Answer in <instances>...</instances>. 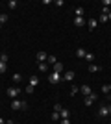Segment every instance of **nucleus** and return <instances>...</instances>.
<instances>
[{"label": "nucleus", "mask_w": 111, "mask_h": 124, "mask_svg": "<svg viewBox=\"0 0 111 124\" xmlns=\"http://www.w3.org/2000/svg\"><path fill=\"white\" fill-rule=\"evenodd\" d=\"M11 109H28V104H26V100H13Z\"/></svg>", "instance_id": "1"}, {"label": "nucleus", "mask_w": 111, "mask_h": 124, "mask_svg": "<svg viewBox=\"0 0 111 124\" xmlns=\"http://www.w3.org/2000/svg\"><path fill=\"white\" fill-rule=\"evenodd\" d=\"M61 80H63V78H61V74H59V72H52V74H50V76H48V82L52 83V85H56V83H59V82H61Z\"/></svg>", "instance_id": "2"}, {"label": "nucleus", "mask_w": 111, "mask_h": 124, "mask_svg": "<svg viewBox=\"0 0 111 124\" xmlns=\"http://www.w3.org/2000/svg\"><path fill=\"white\" fill-rule=\"evenodd\" d=\"M19 94H21V89H17V87H9L7 89V96H9V98H17Z\"/></svg>", "instance_id": "3"}, {"label": "nucleus", "mask_w": 111, "mask_h": 124, "mask_svg": "<svg viewBox=\"0 0 111 124\" xmlns=\"http://www.w3.org/2000/svg\"><path fill=\"white\" fill-rule=\"evenodd\" d=\"M98 98V94H95V93H91L89 96H85V106H93L95 104V100Z\"/></svg>", "instance_id": "4"}, {"label": "nucleus", "mask_w": 111, "mask_h": 124, "mask_svg": "<svg viewBox=\"0 0 111 124\" xmlns=\"http://www.w3.org/2000/svg\"><path fill=\"white\" fill-rule=\"evenodd\" d=\"M107 115H111L109 108H107V106H102V108L98 109V117H107Z\"/></svg>", "instance_id": "5"}, {"label": "nucleus", "mask_w": 111, "mask_h": 124, "mask_svg": "<svg viewBox=\"0 0 111 124\" xmlns=\"http://www.w3.org/2000/svg\"><path fill=\"white\" fill-rule=\"evenodd\" d=\"M63 70H65V65H63V63H59V61L54 63V72H59V74H61Z\"/></svg>", "instance_id": "6"}, {"label": "nucleus", "mask_w": 111, "mask_h": 124, "mask_svg": "<svg viewBox=\"0 0 111 124\" xmlns=\"http://www.w3.org/2000/svg\"><path fill=\"white\" fill-rule=\"evenodd\" d=\"M61 78H63V80H67V82H72V80H74V72H72V70H65Z\"/></svg>", "instance_id": "7"}, {"label": "nucleus", "mask_w": 111, "mask_h": 124, "mask_svg": "<svg viewBox=\"0 0 111 124\" xmlns=\"http://www.w3.org/2000/svg\"><path fill=\"white\" fill-rule=\"evenodd\" d=\"M46 57H48V54H46V52H37V61H39V63H44V61H46Z\"/></svg>", "instance_id": "8"}, {"label": "nucleus", "mask_w": 111, "mask_h": 124, "mask_svg": "<svg viewBox=\"0 0 111 124\" xmlns=\"http://www.w3.org/2000/svg\"><path fill=\"white\" fill-rule=\"evenodd\" d=\"M74 24L78 26V28H81L85 24V17H74Z\"/></svg>", "instance_id": "9"}, {"label": "nucleus", "mask_w": 111, "mask_h": 124, "mask_svg": "<svg viewBox=\"0 0 111 124\" xmlns=\"http://www.w3.org/2000/svg\"><path fill=\"white\" fill-rule=\"evenodd\" d=\"M80 91H81V93H83L85 96H89V94L93 93V89H91L89 85H81V87H80Z\"/></svg>", "instance_id": "10"}, {"label": "nucleus", "mask_w": 111, "mask_h": 124, "mask_svg": "<svg viewBox=\"0 0 111 124\" xmlns=\"http://www.w3.org/2000/svg\"><path fill=\"white\" fill-rule=\"evenodd\" d=\"M85 54H87L85 48H78V50H76V56H78L80 59H85Z\"/></svg>", "instance_id": "11"}, {"label": "nucleus", "mask_w": 111, "mask_h": 124, "mask_svg": "<svg viewBox=\"0 0 111 124\" xmlns=\"http://www.w3.org/2000/svg\"><path fill=\"white\" fill-rule=\"evenodd\" d=\"M87 22H89V30H95L96 26H98V21H96V19H89Z\"/></svg>", "instance_id": "12"}, {"label": "nucleus", "mask_w": 111, "mask_h": 124, "mask_svg": "<svg viewBox=\"0 0 111 124\" xmlns=\"http://www.w3.org/2000/svg\"><path fill=\"white\" fill-rule=\"evenodd\" d=\"M37 83H39V78L37 76H30V85H32V87H37Z\"/></svg>", "instance_id": "13"}, {"label": "nucleus", "mask_w": 111, "mask_h": 124, "mask_svg": "<svg viewBox=\"0 0 111 124\" xmlns=\"http://www.w3.org/2000/svg\"><path fill=\"white\" fill-rule=\"evenodd\" d=\"M85 59H87L89 63H93L95 61V54H93V52H87V54H85Z\"/></svg>", "instance_id": "14"}, {"label": "nucleus", "mask_w": 111, "mask_h": 124, "mask_svg": "<svg viewBox=\"0 0 111 124\" xmlns=\"http://www.w3.org/2000/svg\"><path fill=\"white\" fill-rule=\"evenodd\" d=\"M37 67H39V70H41V72H46V70H48V63H39Z\"/></svg>", "instance_id": "15"}, {"label": "nucleus", "mask_w": 111, "mask_h": 124, "mask_svg": "<svg viewBox=\"0 0 111 124\" xmlns=\"http://www.w3.org/2000/svg\"><path fill=\"white\" fill-rule=\"evenodd\" d=\"M100 69H102V67H98V65H93V63H91V65H89V72H98Z\"/></svg>", "instance_id": "16"}, {"label": "nucleus", "mask_w": 111, "mask_h": 124, "mask_svg": "<svg viewBox=\"0 0 111 124\" xmlns=\"http://www.w3.org/2000/svg\"><path fill=\"white\" fill-rule=\"evenodd\" d=\"M7 6H9L11 9H15V8H19V2H17V0H9V2H7Z\"/></svg>", "instance_id": "17"}, {"label": "nucleus", "mask_w": 111, "mask_h": 124, "mask_svg": "<svg viewBox=\"0 0 111 124\" xmlns=\"http://www.w3.org/2000/svg\"><path fill=\"white\" fill-rule=\"evenodd\" d=\"M13 82H15V83L22 82V74H19V72H17V74H13Z\"/></svg>", "instance_id": "18"}, {"label": "nucleus", "mask_w": 111, "mask_h": 124, "mask_svg": "<svg viewBox=\"0 0 111 124\" xmlns=\"http://www.w3.org/2000/svg\"><path fill=\"white\" fill-rule=\"evenodd\" d=\"M52 120H54V122H59V120H61V117H59L58 111H54V113H52Z\"/></svg>", "instance_id": "19"}, {"label": "nucleus", "mask_w": 111, "mask_h": 124, "mask_svg": "<svg viewBox=\"0 0 111 124\" xmlns=\"http://www.w3.org/2000/svg\"><path fill=\"white\" fill-rule=\"evenodd\" d=\"M59 117H61V119H69V111H67V109H61V111H59Z\"/></svg>", "instance_id": "20"}, {"label": "nucleus", "mask_w": 111, "mask_h": 124, "mask_svg": "<svg viewBox=\"0 0 111 124\" xmlns=\"http://www.w3.org/2000/svg\"><path fill=\"white\" fill-rule=\"evenodd\" d=\"M74 13H76V17H83V8H76Z\"/></svg>", "instance_id": "21"}, {"label": "nucleus", "mask_w": 111, "mask_h": 124, "mask_svg": "<svg viewBox=\"0 0 111 124\" xmlns=\"http://www.w3.org/2000/svg\"><path fill=\"white\" fill-rule=\"evenodd\" d=\"M46 63L54 65V63H56V56H48V57H46Z\"/></svg>", "instance_id": "22"}, {"label": "nucleus", "mask_w": 111, "mask_h": 124, "mask_svg": "<svg viewBox=\"0 0 111 124\" xmlns=\"http://www.w3.org/2000/svg\"><path fill=\"white\" fill-rule=\"evenodd\" d=\"M6 69H7V67H6V63H4V61H0V74H4V72H6Z\"/></svg>", "instance_id": "23"}, {"label": "nucleus", "mask_w": 111, "mask_h": 124, "mask_svg": "<svg viewBox=\"0 0 111 124\" xmlns=\"http://www.w3.org/2000/svg\"><path fill=\"white\" fill-rule=\"evenodd\" d=\"M107 21H109V19H107V13H104V15L100 17V22L104 24V22H107Z\"/></svg>", "instance_id": "24"}, {"label": "nucleus", "mask_w": 111, "mask_h": 124, "mask_svg": "<svg viewBox=\"0 0 111 124\" xmlns=\"http://www.w3.org/2000/svg\"><path fill=\"white\" fill-rule=\"evenodd\" d=\"M0 61L7 63V54H0Z\"/></svg>", "instance_id": "25"}, {"label": "nucleus", "mask_w": 111, "mask_h": 124, "mask_svg": "<svg viewBox=\"0 0 111 124\" xmlns=\"http://www.w3.org/2000/svg\"><path fill=\"white\" fill-rule=\"evenodd\" d=\"M4 22H7V15H6V13H2V19H0V24H4Z\"/></svg>", "instance_id": "26"}, {"label": "nucleus", "mask_w": 111, "mask_h": 124, "mask_svg": "<svg viewBox=\"0 0 111 124\" xmlns=\"http://www.w3.org/2000/svg\"><path fill=\"white\" fill-rule=\"evenodd\" d=\"M35 91V87H32V85H26V93H33Z\"/></svg>", "instance_id": "27"}, {"label": "nucleus", "mask_w": 111, "mask_h": 124, "mask_svg": "<svg viewBox=\"0 0 111 124\" xmlns=\"http://www.w3.org/2000/svg\"><path fill=\"white\" fill-rule=\"evenodd\" d=\"M54 109H56V111H58V113H59V111H61V109H63V108H61V104H56V106H54Z\"/></svg>", "instance_id": "28"}, {"label": "nucleus", "mask_w": 111, "mask_h": 124, "mask_svg": "<svg viewBox=\"0 0 111 124\" xmlns=\"http://www.w3.org/2000/svg\"><path fill=\"white\" fill-rule=\"evenodd\" d=\"M102 4H104V8H107V6H111V0H102Z\"/></svg>", "instance_id": "29"}, {"label": "nucleus", "mask_w": 111, "mask_h": 124, "mask_svg": "<svg viewBox=\"0 0 111 124\" xmlns=\"http://www.w3.org/2000/svg\"><path fill=\"white\" fill-rule=\"evenodd\" d=\"M78 91H80V87H72V89H70V94H76Z\"/></svg>", "instance_id": "30"}, {"label": "nucleus", "mask_w": 111, "mask_h": 124, "mask_svg": "<svg viewBox=\"0 0 111 124\" xmlns=\"http://www.w3.org/2000/svg\"><path fill=\"white\" fill-rule=\"evenodd\" d=\"M59 124H70V120L69 119H61V120H59Z\"/></svg>", "instance_id": "31"}, {"label": "nucleus", "mask_w": 111, "mask_h": 124, "mask_svg": "<svg viewBox=\"0 0 111 124\" xmlns=\"http://www.w3.org/2000/svg\"><path fill=\"white\" fill-rule=\"evenodd\" d=\"M102 93H109V85H104V87H102Z\"/></svg>", "instance_id": "32"}, {"label": "nucleus", "mask_w": 111, "mask_h": 124, "mask_svg": "<svg viewBox=\"0 0 111 124\" xmlns=\"http://www.w3.org/2000/svg\"><path fill=\"white\" fill-rule=\"evenodd\" d=\"M107 19H109V21H111V11H109V13H107Z\"/></svg>", "instance_id": "33"}, {"label": "nucleus", "mask_w": 111, "mask_h": 124, "mask_svg": "<svg viewBox=\"0 0 111 124\" xmlns=\"http://www.w3.org/2000/svg\"><path fill=\"white\" fill-rule=\"evenodd\" d=\"M0 124H6V122H4V119H0Z\"/></svg>", "instance_id": "34"}, {"label": "nucleus", "mask_w": 111, "mask_h": 124, "mask_svg": "<svg viewBox=\"0 0 111 124\" xmlns=\"http://www.w3.org/2000/svg\"><path fill=\"white\" fill-rule=\"evenodd\" d=\"M107 108H109V113H111V106H107Z\"/></svg>", "instance_id": "35"}, {"label": "nucleus", "mask_w": 111, "mask_h": 124, "mask_svg": "<svg viewBox=\"0 0 111 124\" xmlns=\"http://www.w3.org/2000/svg\"><path fill=\"white\" fill-rule=\"evenodd\" d=\"M7 124H17V122H7Z\"/></svg>", "instance_id": "36"}, {"label": "nucleus", "mask_w": 111, "mask_h": 124, "mask_svg": "<svg viewBox=\"0 0 111 124\" xmlns=\"http://www.w3.org/2000/svg\"><path fill=\"white\" fill-rule=\"evenodd\" d=\"M109 93H111V85H109Z\"/></svg>", "instance_id": "37"}, {"label": "nucleus", "mask_w": 111, "mask_h": 124, "mask_svg": "<svg viewBox=\"0 0 111 124\" xmlns=\"http://www.w3.org/2000/svg\"><path fill=\"white\" fill-rule=\"evenodd\" d=\"M0 19H2V13H0Z\"/></svg>", "instance_id": "38"}, {"label": "nucleus", "mask_w": 111, "mask_h": 124, "mask_svg": "<svg viewBox=\"0 0 111 124\" xmlns=\"http://www.w3.org/2000/svg\"><path fill=\"white\" fill-rule=\"evenodd\" d=\"M0 30H2V24H0Z\"/></svg>", "instance_id": "39"}, {"label": "nucleus", "mask_w": 111, "mask_h": 124, "mask_svg": "<svg viewBox=\"0 0 111 124\" xmlns=\"http://www.w3.org/2000/svg\"><path fill=\"white\" fill-rule=\"evenodd\" d=\"M109 100H111V96H109Z\"/></svg>", "instance_id": "40"}, {"label": "nucleus", "mask_w": 111, "mask_h": 124, "mask_svg": "<svg viewBox=\"0 0 111 124\" xmlns=\"http://www.w3.org/2000/svg\"><path fill=\"white\" fill-rule=\"evenodd\" d=\"M109 124H111V122H109Z\"/></svg>", "instance_id": "41"}]
</instances>
